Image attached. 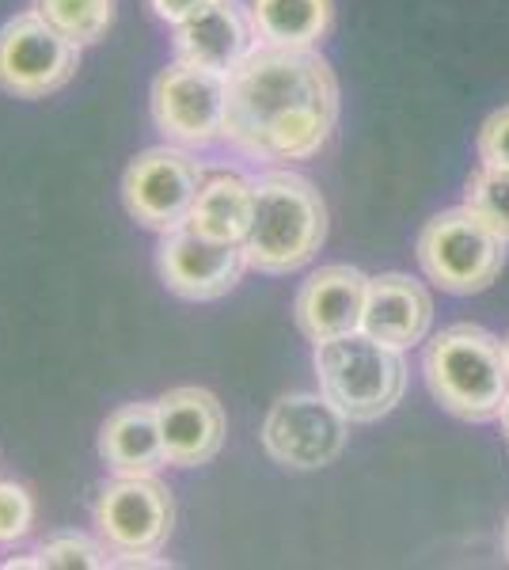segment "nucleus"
<instances>
[{"label": "nucleus", "mask_w": 509, "mask_h": 570, "mask_svg": "<svg viewBox=\"0 0 509 570\" xmlns=\"http://www.w3.org/2000/svg\"><path fill=\"white\" fill-rule=\"evenodd\" d=\"M99 456L115 475H156V468L168 464L156 400L123 403L110 411L99 430Z\"/></svg>", "instance_id": "obj_16"}, {"label": "nucleus", "mask_w": 509, "mask_h": 570, "mask_svg": "<svg viewBox=\"0 0 509 570\" xmlns=\"http://www.w3.org/2000/svg\"><path fill=\"white\" fill-rule=\"evenodd\" d=\"M202 183H206V168L194 149L164 141L129 160L123 176V206L141 228L164 236L187 225Z\"/></svg>", "instance_id": "obj_6"}, {"label": "nucleus", "mask_w": 509, "mask_h": 570, "mask_svg": "<svg viewBox=\"0 0 509 570\" xmlns=\"http://www.w3.org/2000/svg\"><path fill=\"white\" fill-rule=\"evenodd\" d=\"M164 434V456L172 468H202L225 445V407L206 389H172L156 400Z\"/></svg>", "instance_id": "obj_14"}, {"label": "nucleus", "mask_w": 509, "mask_h": 570, "mask_svg": "<svg viewBox=\"0 0 509 570\" xmlns=\"http://www.w3.org/2000/svg\"><path fill=\"white\" fill-rule=\"evenodd\" d=\"M422 376L433 400L464 422H495L509 403V351L479 324H452L422 351Z\"/></svg>", "instance_id": "obj_2"}, {"label": "nucleus", "mask_w": 509, "mask_h": 570, "mask_svg": "<svg viewBox=\"0 0 509 570\" xmlns=\"http://www.w3.org/2000/svg\"><path fill=\"white\" fill-rule=\"evenodd\" d=\"M464 206L476 209V214L509 244V168L479 164V171L468 179Z\"/></svg>", "instance_id": "obj_20"}, {"label": "nucleus", "mask_w": 509, "mask_h": 570, "mask_svg": "<svg viewBox=\"0 0 509 570\" xmlns=\"http://www.w3.org/2000/svg\"><path fill=\"white\" fill-rule=\"evenodd\" d=\"M255 46L258 31L252 20V4H244V0H213L202 12H194L172 27L175 58L213 72H225V77Z\"/></svg>", "instance_id": "obj_12"}, {"label": "nucleus", "mask_w": 509, "mask_h": 570, "mask_svg": "<svg viewBox=\"0 0 509 570\" xmlns=\"http://www.w3.org/2000/svg\"><path fill=\"white\" fill-rule=\"evenodd\" d=\"M175 525L172 491L156 475H115L96 499V532L110 556L160 551Z\"/></svg>", "instance_id": "obj_10"}, {"label": "nucleus", "mask_w": 509, "mask_h": 570, "mask_svg": "<svg viewBox=\"0 0 509 570\" xmlns=\"http://www.w3.org/2000/svg\"><path fill=\"white\" fill-rule=\"evenodd\" d=\"M498 422H502V430L509 434V403H506V411H502V419H498Z\"/></svg>", "instance_id": "obj_26"}, {"label": "nucleus", "mask_w": 509, "mask_h": 570, "mask_svg": "<svg viewBox=\"0 0 509 570\" xmlns=\"http://www.w3.org/2000/svg\"><path fill=\"white\" fill-rule=\"evenodd\" d=\"M506 351H509V338H506Z\"/></svg>", "instance_id": "obj_27"}, {"label": "nucleus", "mask_w": 509, "mask_h": 570, "mask_svg": "<svg viewBox=\"0 0 509 570\" xmlns=\"http://www.w3.org/2000/svg\"><path fill=\"white\" fill-rule=\"evenodd\" d=\"M255 220V179L239 176V171H221L202 183L198 198L190 206L187 228L209 240L244 244L247 228Z\"/></svg>", "instance_id": "obj_17"}, {"label": "nucleus", "mask_w": 509, "mask_h": 570, "mask_svg": "<svg viewBox=\"0 0 509 570\" xmlns=\"http://www.w3.org/2000/svg\"><path fill=\"white\" fill-rule=\"evenodd\" d=\"M365 297H369V274H361L358 266L346 263L320 266L297 289L293 320H297L301 335L309 343H327V338L361 331Z\"/></svg>", "instance_id": "obj_13"}, {"label": "nucleus", "mask_w": 509, "mask_h": 570, "mask_svg": "<svg viewBox=\"0 0 509 570\" xmlns=\"http://www.w3.org/2000/svg\"><path fill=\"white\" fill-rule=\"evenodd\" d=\"M80 69V46L39 12H20L0 27V88L16 99H46Z\"/></svg>", "instance_id": "obj_9"}, {"label": "nucleus", "mask_w": 509, "mask_h": 570, "mask_svg": "<svg viewBox=\"0 0 509 570\" xmlns=\"http://www.w3.org/2000/svg\"><path fill=\"white\" fill-rule=\"evenodd\" d=\"M263 46L282 50H316L335 23L331 0H247Z\"/></svg>", "instance_id": "obj_18"}, {"label": "nucleus", "mask_w": 509, "mask_h": 570, "mask_svg": "<svg viewBox=\"0 0 509 570\" xmlns=\"http://www.w3.org/2000/svg\"><path fill=\"white\" fill-rule=\"evenodd\" d=\"M225 107H228V77L190 61L175 58L168 69L156 72L149 91L153 126L164 141L183 149H206L225 134Z\"/></svg>", "instance_id": "obj_7"}, {"label": "nucleus", "mask_w": 509, "mask_h": 570, "mask_svg": "<svg viewBox=\"0 0 509 570\" xmlns=\"http://www.w3.org/2000/svg\"><path fill=\"white\" fill-rule=\"evenodd\" d=\"M206 4H213V0H149L156 20H164V23H172V27L183 23L194 12H202Z\"/></svg>", "instance_id": "obj_24"}, {"label": "nucleus", "mask_w": 509, "mask_h": 570, "mask_svg": "<svg viewBox=\"0 0 509 570\" xmlns=\"http://www.w3.org/2000/svg\"><path fill=\"white\" fill-rule=\"evenodd\" d=\"M42 567H61V570H99L110 567V548L104 540H91L85 532H53L50 540H42L35 548Z\"/></svg>", "instance_id": "obj_21"}, {"label": "nucleus", "mask_w": 509, "mask_h": 570, "mask_svg": "<svg viewBox=\"0 0 509 570\" xmlns=\"http://www.w3.org/2000/svg\"><path fill=\"white\" fill-rule=\"evenodd\" d=\"M479 160L490 168H509V107L495 110L479 130Z\"/></svg>", "instance_id": "obj_23"}, {"label": "nucleus", "mask_w": 509, "mask_h": 570, "mask_svg": "<svg viewBox=\"0 0 509 570\" xmlns=\"http://www.w3.org/2000/svg\"><path fill=\"white\" fill-rule=\"evenodd\" d=\"M327 240L323 195L297 171H263L255 179V220L244 236L247 266L258 274H293Z\"/></svg>", "instance_id": "obj_3"}, {"label": "nucleus", "mask_w": 509, "mask_h": 570, "mask_svg": "<svg viewBox=\"0 0 509 570\" xmlns=\"http://www.w3.org/2000/svg\"><path fill=\"white\" fill-rule=\"evenodd\" d=\"M433 324V297L422 282L411 274H381L369 278L365 316H361V331L381 343L407 351V346L425 343Z\"/></svg>", "instance_id": "obj_15"}, {"label": "nucleus", "mask_w": 509, "mask_h": 570, "mask_svg": "<svg viewBox=\"0 0 509 570\" xmlns=\"http://www.w3.org/2000/svg\"><path fill=\"white\" fill-rule=\"evenodd\" d=\"M316 381L350 422H376L403 400L407 362L395 346L365 331H350L316 343Z\"/></svg>", "instance_id": "obj_4"}, {"label": "nucleus", "mask_w": 509, "mask_h": 570, "mask_svg": "<svg viewBox=\"0 0 509 570\" xmlns=\"http://www.w3.org/2000/svg\"><path fill=\"white\" fill-rule=\"evenodd\" d=\"M258 438L274 464L293 472H316L335 464L346 449L350 419L323 392H293L274 400Z\"/></svg>", "instance_id": "obj_8"}, {"label": "nucleus", "mask_w": 509, "mask_h": 570, "mask_svg": "<svg viewBox=\"0 0 509 570\" xmlns=\"http://www.w3.org/2000/svg\"><path fill=\"white\" fill-rule=\"evenodd\" d=\"M339 122V80L316 50L258 42L228 72L221 141L247 160H312Z\"/></svg>", "instance_id": "obj_1"}, {"label": "nucleus", "mask_w": 509, "mask_h": 570, "mask_svg": "<svg viewBox=\"0 0 509 570\" xmlns=\"http://www.w3.org/2000/svg\"><path fill=\"white\" fill-rule=\"evenodd\" d=\"M156 271H160V282L175 297L217 301L225 293H233L239 278H244V271H252V266H247L244 244L209 240V236H198L194 228L179 225L160 236Z\"/></svg>", "instance_id": "obj_11"}, {"label": "nucleus", "mask_w": 509, "mask_h": 570, "mask_svg": "<svg viewBox=\"0 0 509 570\" xmlns=\"http://www.w3.org/2000/svg\"><path fill=\"white\" fill-rule=\"evenodd\" d=\"M35 529V499L23 483L0 480V548H12L27 540Z\"/></svg>", "instance_id": "obj_22"}, {"label": "nucleus", "mask_w": 509, "mask_h": 570, "mask_svg": "<svg viewBox=\"0 0 509 570\" xmlns=\"http://www.w3.org/2000/svg\"><path fill=\"white\" fill-rule=\"evenodd\" d=\"M31 8L77 46L99 42L115 23V0H31Z\"/></svg>", "instance_id": "obj_19"}, {"label": "nucleus", "mask_w": 509, "mask_h": 570, "mask_svg": "<svg viewBox=\"0 0 509 570\" xmlns=\"http://www.w3.org/2000/svg\"><path fill=\"white\" fill-rule=\"evenodd\" d=\"M419 266L438 289L471 297L498 282L506 266V240L476 209L457 206L425 220L419 233Z\"/></svg>", "instance_id": "obj_5"}, {"label": "nucleus", "mask_w": 509, "mask_h": 570, "mask_svg": "<svg viewBox=\"0 0 509 570\" xmlns=\"http://www.w3.org/2000/svg\"><path fill=\"white\" fill-rule=\"evenodd\" d=\"M502 551H506V559H509V518H506V525H502Z\"/></svg>", "instance_id": "obj_25"}]
</instances>
